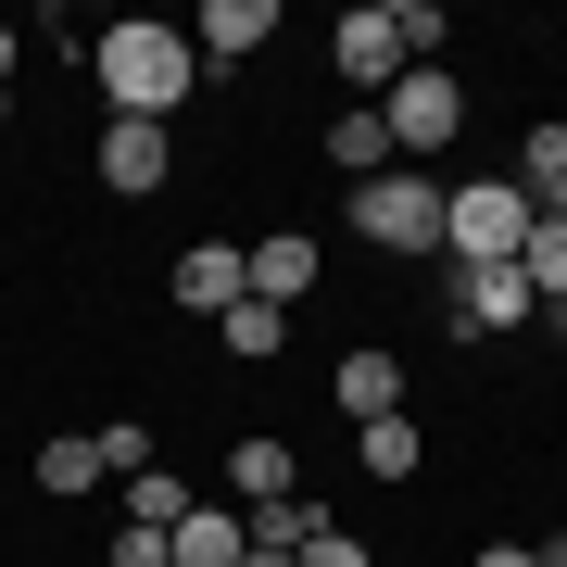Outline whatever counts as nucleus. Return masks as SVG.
I'll list each match as a JSON object with an SVG mask.
<instances>
[{"label":"nucleus","instance_id":"1","mask_svg":"<svg viewBox=\"0 0 567 567\" xmlns=\"http://www.w3.org/2000/svg\"><path fill=\"white\" fill-rule=\"evenodd\" d=\"M89 63H102V102H114V114H140V126H164L189 89H203V51H189V25H152V13L102 25V39H89Z\"/></svg>","mask_w":567,"mask_h":567},{"label":"nucleus","instance_id":"2","mask_svg":"<svg viewBox=\"0 0 567 567\" xmlns=\"http://www.w3.org/2000/svg\"><path fill=\"white\" fill-rule=\"evenodd\" d=\"M529 227H543V203L517 177H454L442 189V265H517Z\"/></svg>","mask_w":567,"mask_h":567},{"label":"nucleus","instance_id":"3","mask_svg":"<svg viewBox=\"0 0 567 567\" xmlns=\"http://www.w3.org/2000/svg\"><path fill=\"white\" fill-rule=\"evenodd\" d=\"M353 240H379V252H442V177H429V164H379V177H353Z\"/></svg>","mask_w":567,"mask_h":567},{"label":"nucleus","instance_id":"4","mask_svg":"<svg viewBox=\"0 0 567 567\" xmlns=\"http://www.w3.org/2000/svg\"><path fill=\"white\" fill-rule=\"evenodd\" d=\"M379 126H391V152H404V164H429V152H442L454 126H466V89H454V63H404V76L379 89Z\"/></svg>","mask_w":567,"mask_h":567},{"label":"nucleus","instance_id":"5","mask_svg":"<svg viewBox=\"0 0 567 567\" xmlns=\"http://www.w3.org/2000/svg\"><path fill=\"white\" fill-rule=\"evenodd\" d=\"M442 316H454V341L543 328V303H529V278H517V265H442Z\"/></svg>","mask_w":567,"mask_h":567},{"label":"nucleus","instance_id":"6","mask_svg":"<svg viewBox=\"0 0 567 567\" xmlns=\"http://www.w3.org/2000/svg\"><path fill=\"white\" fill-rule=\"evenodd\" d=\"M328 63H341V89H365V102H379V89L404 76V39H391V0H365V13H341V39H328Z\"/></svg>","mask_w":567,"mask_h":567},{"label":"nucleus","instance_id":"7","mask_svg":"<svg viewBox=\"0 0 567 567\" xmlns=\"http://www.w3.org/2000/svg\"><path fill=\"white\" fill-rule=\"evenodd\" d=\"M265 39H278V0H203V25H189L203 76H227V63H252Z\"/></svg>","mask_w":567,"mask_h":567},{"label":"nucleus","instance_id":"8","mask_svg":"<svg viewBox=\"0 0 567 567\" xmlns=\"http://www.w3.org/2000/svg\"><path fill=\"white\" fill-rule=\"evenodd\" d=\"M164 164H177V152H164V126H140V114H114V126H102V189H114V203H152Z\"/></svg>","mask_w":567,"mask_h":567},{"label":"nucleus","instance_id":"9","mask_svg":"<svg viewBox=\"0 0 567 567\" xmlns=\"http://www.w3.org/2000/svg\"><path fill=\"white\" fill-rule=\"evenodd\" d=\"M240 290H252V265H240V240H189V252H177V303L203 316V328H215L227 303H240Z\"/></svg>","mask_w":567,"mask_h":567},{"label":"nucleus","instance_id":"10","mask_svg":"<svg viewBox=\"0 0 567 567\" xmlns=\"http://www.w3.org/2000/svg\"><path fill=\"white\" fill-rule=\"evenodd\" d=\"M328 391H341V416H353V429H365V416H404V353H391V341H353Z\"/></svg>","mask_w":567,"mask_h":567},{"label":"nucleus","instance_id":"11","mask_svg":"<svg viewBox=\"0 0 567 567\" xmlns=\"http://www.w3.org/2000/svg\"><path fill=\"white\" fill-rule=\"evenodd\" d=\"M240 265H252V303H278V316H290V303L316 290V265H328V252L303 240V227H278V240H252Z\"/></svg>","mask_w":567,"mask_h":567},{"label":"nucleus","instance_id":"12","mask_svg":"<svg viewBox=\"0 0 567 567\" xmlns=\"http://www.w3.org/2000/svg\"><path fill=\"white\" fill-rule=\"evenodd\" d=\"M240 555H252L240 505H189L177 529H164V567H240Z\"/></svg>","mask_w":567,"mask_h":567},{"label":"nucleus","instance_id":"13","mask_svg":"<svg viewBox=\"0 0 567 567\" xmlns=\"http://www.w3.org/2000/svg\"><path fill=\"white\" fill-rule=\"evenodd\" d=\"M114 466H102V429H63V442H39V492L51 505H89Z\"/></svg>","mask_w":567,"mask_h":567},{"label":"nucleus","instance_id":"14","mask_svg":"<svg viewBox=\"0 0 567 567\" xmlns=\"http://www.w3.org/2000/svg\"><path fill=\"white\" fill-rule=\"evenodd\" d=\"M227 492H240V505H278V492H303V454L252 429V442H227Z\"/></svg>","mask_w":567,"mask_h":567},{"label":"nucleus","instance_id":"15","mask_svg":"<svg viewBox=\"0 0 567 567\" xmlns=\"http://www.w3.org/2000/svg\"><path fill=\"white\" fill-rule=\"evenodd\" d=\"M114 492H126V529H177L189 505H203V492H189V480H177V466H164V454L140 466V480H114Z\"/></svg>","mask_w":567,"mask_h":567},{"label":"nucleus","instance_id":"16","mask_svg":"<svg viewBox=\"0 0 567 567\" xmlns=\"http://www.w3.org/2000/svg\"><path fill=\"white\" fill-rule=\"evenodd\" d=\"M240 529H252V555H303L316 529H328V505H303V492H278V505H240Z\"/></svg>","mask_w":567,"mask_h":567},{"label":"nucleus","instance_id":"17","mask_svg":"<svg viewBox=\"0 0 567 567\" xmlns=\"http://www.w3.org/2000/svg\"><path fill=\"white\" fill-rule=\"evenodd\" d=\"M416 454H429L416 416H365V429H353V466H365V480H416Z\"/></svg>","mask_w":567,"mask_h":567},{"label":"nucleus","instance_id":"18","mask_svg":"<svg viewBox=\"0 0 567 567\" xmlns=\"http://www.w3.org/2000/svg\"><path fill=\"white\" fill-rule=\"evenodd\" d=\"M328 164H341V177H379V164H404V152H391V126H379V102L328 126Z\"/></svg>","mask_w":567,"mask_h":567},{"label":"nucleus","instance_id":"19","mask_svg":"<svg viewBox=\"0 0 567 567\" xmlns=\"http://www.w3.org/2000/svg\"><path fill=\"white\" fill-rule=\"evenodd\" d=\"M215 341H227V353H240V365H265V353H278V341H290V316H278V303H252V290H240V303H227V316H215Z\"/></svg>","mask_w":567,"mask_h":567},{"label":"nucleus","instance_id":"20","mask_svg":"<svg viewBox=\"0 0 567 567\" xmlns=\"http://www.w3.org/2000/svg\"><path fill=\"white\" fill-rule=\"evenodd\" d=\"M517 189H529V203L567 189V126H529V140H517Z\"/></svg>","mask_w":567,"mask_h":567},{"label":"nucleus","instance_id":"21","mask_svg":"<svg viewBox=\"0 0 567 567\" xmlns=\"http://www.w3.org/2000/svg\"><path fill=\"white\" fill-rule=\"evenodd\" d=\"M391 39H404V63L442 51V0H391Z\"/></svg>","mask_w":567,"mask_h":567},{"label":"nucleus","instance_id":"22","mask_svg":"<svg viewBox=\"0 0 567 567\" xmlns=\"http://www.w3.org/2000/svg\"><path fill=\"white\" fill-rule=\"evenodd\" d=\"M290 567H379V555H365V543H353V529H341V517H328V529H316V543H303V555H290Z\"/></svg>","mask_w":567,"mask_h":567},{"label":"nucleus","instance_id":"23","mask_svg":"<svg viewBox=\"0 0 567 567\" xmlns=\"http://www.w3.org/2000/svg\"><path fill=\"white\" fill-rule=\"evenodd\" d=\"M102 567H164V529H114V543H102Z\"/></svg>","mask_w":567,"mask_h":567},{"label":"nucleus","instance_id":"24","mask_svg":"<svg viewBox=\"0 0 567 567\" xmlns=\"http://www.w3.org/2000/svg\"><path fill=\"white\" fill-rule=\"evenodd\" d=\"M480 567H543V543H480Z\"/></svg>","mask_w":567,"mask_h":567},{"label":"nucleus","instance_id":"25","mask_svg":"<svg viewBox=\"0 0 567 567\" xmlns=\"http://www.w3.org/2000/svg\"><path fill=\"white\" fill-rule=\"evenodd\" d=\"M0 89H13V25H0Z\"/></svg>","mask_w":567,"mask_h":567},{"label":"nucleus","instance_id":"26","mask_svg":"<svg viewBox=\"0 0 567 567\" xmlns=\"http://www.w3.org/2000/svg\"><path fill=\"white\" fill-rule=\"evenodd\" d=\"M543 567H567V529H555V543H543Z\"/></svg>","mask_w":567,"mask_h":567},{"label":"nucleus","instance_id":"27","mask_svg":"<svg viewBox=\"0 0 567 567\" xmlns=\"http://www.w3.org/2000/svg\"><path fill=\"white\" fill-rule=\"evenodd\" d=\"M240 567H290V555H240Z\"/></svg>","mask_w":567,"mask_h":567},{"label":"nucleus","instance_id":"28","mask_svg":"<svg viewBox=\"0 0 567 567\" xmlns=\"http://www.w3.org/2000/svg\"><path fill=\"white\" fill-rule=\"evenodd\" d=\"M543 215H555V227H567V189H555V203H543Z\"/></svg>","mask_w":567,"mask_h":567}]
</instances>
